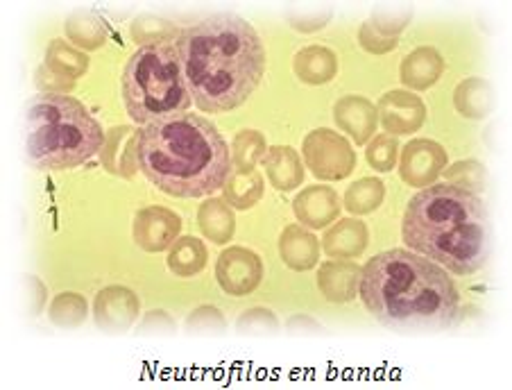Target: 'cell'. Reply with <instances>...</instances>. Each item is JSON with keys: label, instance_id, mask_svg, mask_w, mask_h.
<instances>
[{"label": "cell", "instance_id": "cell-1", "mask_svg": "<svg viewBox=\"0 0 512 390\" xmlns=\"http://www.w3.org/2000/svg\"><path fill=\"white\" fill-rule=\"evenodd\" d=\"M186 87L202 112L223 114L241 107L266 71V48L250 23L216 14L179 32Z\"/></svg>", "mask_w": 512, "mask_h": 390}, {"label": "cell", "instance_id": "cell-2", "mask_svg": "<svg viewBox=\"0 0 512 390\" xmlns=\"http://www.w3.org/2000/svg\"><path fill=\"white\" fill-rule=\"evenodd\" d=\"M358 291L379 325L395 332H445L458 320L460 295L454 279L420 254H377L365 264Z\"/></svg>", "mask_w": 512, "mask_h": 390}, {"label": "cell", "instance_id": "cell-3", "mask_svg": "<svg viewBox=\"0 0 512 390\" xmlns=\"http://www.w3.org/2000/svg\"><path fill=\"white\" fill-rule=\"evenodd\" d=\"M139 168L173 198H202L225 186L229 148L216 125L195 114H177L141 127Z\"/></svg>", "mask_w": 512, "mask_h": 390}, {"label": "cell", "instance_id": "cell-4", "mask_svg": "<svg viewBox=\"0 0 512 390\" xmlns=\"http://www.w3.org/2000/svg\"><path fill=\"white\" fill-rule=\"evenodd\" d=\"M404 241L456 275H474L492 252L488 209L476 193L454 184H431L408 202Z\"/></svg>", "mask_w": 512, "mask_h": 390}, {"label": "cell", "instance_id": "cell-5", "mask_svg": "<svg viewBox=\"0 0 512 390\" xmlns=\"http://www.w3.org/2000/svg\"><path fill=\"white\" fill-rule=\"evenodd\" d=\"M105 146V134L80 100L62 93L32 98L25 114V152L39 171L87 164Z\"/></svg>", "mask_w": 512, "mask_h": 390}, {"label": "cell", "instance_id": "cell-6", "mask_svg": "<svg viewBox=\"0 0 512 390\" xmlns=\"http://www.w3.org/2000/svg\"><path fill=\"white\" fill-rule=\"evenodd\" d=\"M177 44L148 41L127 59L123 71L125 112L141 127L182 114L191 105Z\"/></svg>", "mask_w": 512, "mask_h": 390}, {"label": "cell", "instance_id": "cell-7", "mask_svg": "<svg viewBox=\"0 0 512 390\" xmlns=\"http://www.w3.org/2000/svg\"><path fill=\"white\" fill-rule=\"evenodd\" d=\"M302 152L306 166L320 180H345L356 166V155L347 139L334 130H327V127L306 134Z\"/></svg>", "mask_w": 512, "mask_h": 390}, {"label": "cell", "instance_id": "cell-8", "mask_svg": "<svg viewBox=\"0 0 512 390\" xmlns=\"http://www.w3.org/2000/svg\"><path fill=\"white\" fill-rule=\"evenodd\" d=\"M447 166V152L440 143L431 139H415L408 141L406 148L401 150L399 159V175L408 186L415 189H426Z\"/></svg>", "mask_w": 512, "mask_h": 390}, {"label": "cell", "instance_id": "cell-9", "mask_svg": "<svg viewBox=\"0 0 512 390\" xmlns=\"http://www.w3.org/2000/svg\"><path fill=\"white\" fill-rule=\"evenodd\" d=\"M216 279L229 295H250L263 279V261L247 248H227L218 257Z\"/></svg>", "mask_w": 512, "mask_h": 390}, {"label": "cell", "instance_id": "cell-10", "mask_svg": "<svg viewBox=\"0 0 512 390\" xmlns=\"http://www.w3.org/2000/svg\"><path fill=\"white\" fill-rule=\"evenodd\" d=\"M93 318L102 332H127L139 318V298L125 286L102 288L93 302Z\"/></svg>", "mask_w": 512, "mask_h": 390}, {"label": "cell", "instance_id": "cell-11", "mask_svg": "<svg viewBox=\"0 0 512 390\" xmlns=\"http://www.w3.org/2000/svg\"><path fill=\"white\" fill-rule=\"evenodd\" d=\"M182 232V218L166 207H145L134 218V241L145 252H164Z\"/></svg>", "mask_w": 512, "mask_h": 390}, {"label": "cell", "instance_id": "cell-12", "mask_svg": "<svg viewBox=\"0 0 512 390\" xmlns=\"http://www.w3.org/2000/svg\"><path fill=\"white\" fill-rule=\"evenodd\" d=\"M383 130L390 134H413L426 121V105L411 91H390L381 96L377 105Z\"/></svg>", "mask_w": 512, "mask_h": 390}, {"label": "cell", "instance_id": "cell-13", "mask_svg": "<svg viewBox=\"0 0 512 390\" xmlns=\"http://www.w3.org/2000/svg\"><path fill=\"white\" fill-rule=\"evenodd\" d=\"M295 216L311 230H324L340 216V198L334 189L315 184L304 189L293 202Z\"/></svg>", "mask_w": 512, "mask_h": 390}, {"label": "cell", "instance_id": "cell-14", "mask_svg": "<svg viewBox=\"0 0 512 390\" xmlns=\"http://www.w3.org/2000/svg\"><path fill=\"white\" fill-rule=\"evenodd\" d=\"M100 152L107 173L132 180L139 171V132H130V127H114Z\"/></svg>", "mask_w": 512, "mask_h": 390}, {"label": "cell", "instance_id": "cell-15", "mask_svg": "<svg viewBox=\"0 0 512 390\" xmlns=\"http://www.w3.org/2000/svg\"><path fill=\"white\" fill-rule=\"evenodd\" d=\"M334 118L338 127L347 132L358 146H365L379 125V114L368 98L345 96L334 107Z\"/></svg>", "mask_w": 512, "mask_h": 390}, {"label": "cell", "instance_id": "cell-16", "mask_svg": "<svg viewBox=\"0 0 512 390\" xmlns=\"http://www.w3.org/2000/svg\"><path fill=\"white\" fill-rule=\"evenodd\" d=\"M363 268L349 261H327L320 266L318 273V286L324 298L334 304L352 302L358 293V284H361Z\"/></svg>", "mask_w": 512, "mask_h": 390}, {"label": "cell", "instance_id": "cell-17", "mask_svg": "<svg viewBox=\"0 0 512 390\" xmlns=\"http://www.w3.org/2000/svg\"><path fill=\"white\" fill-rule=\"evenodd\" d=\"M442 73H445V59H442L438 50L426 46L413 50V53L401 62L399 78L404 87L424 91L431 89L433 84L442 78Z\"/></svg>", "mask_w": 512, "mask_h": 390}, {"label": "cell", "instance_id": "cell-18", "mask_svg": "<svg viewBox=\"0 0 512 390\" xmlns=\"http://www.w3.org/2000/svg\"><path fill=\"white\" fill-rule=\"evenodd\" d=\"M368 227L363 220L358 218H345L338 225L331 227L329 232H324V252L334 259H354L361 257L368 248Z\"/></svg>", "mask_w": 512, "mask_h": 390}, {"label": "cell", "instance_id": "cell-19", "mask_svg": "<svg viewBox=\"0 0 512 390\" xmlns=\"http://www.w3.org/2000/svg\"><path fill=\"white\" fill-rule=\"evenodd\" d=\"M279 254L288 268L297 270V273H304V270H311L318 264L320 243L311 232H306L304 227L288 225L286 230L281 232Z\"/></svg>", "mask_w": 512, "mask_h": 390}, {"label": "cell", "instance_id": "cell-20", "mask_svg": "<svg viewBox=\"0 0 512 390\" xmlns=\"http://www.w3.org/2000/svg\"><path fill=\"white\" fill-rule=\"evenodd\" d=\"M263 168L270 182L279 191H293L304 180V166L300 155L288 146H275L263 155Z\"/></svg>", "mask_w": 512, "mask_h": 390}, {"label": "cell", "instance_id": "cell-21", "mask_svg": "<svg viewBox=\"0 0 512 390\" xmlns=\"http://www.w3.org/2000/svg\"><path fill=\"white\" fill-rule=\"evenodd\" d=\"M293 69L297 78L304 84L318 87V84L334 80V75L338 71V59L334 55V50L324 46H306L295 55Z\"/></svg>", "mask_w": 512, "mask_h": 390}, {"label": "cell", "instance_id": "cell-22", "mask_svg": "<svg viewBox=\"0 0 512 390\" xmlns=\"http://www.w3.org/2000/svg\"><path fill=\"white\" fill-rule=\"evenodd\" d=\"M454 105L465 118L481 121L494 109V89L488 80L467 78L456 87Z\"/></svg>", "mask_w": 512, "mask_h": 390}, {"label": "cell", "instance_id": "cell-23", "mask_svg": "<svg viewBox=\"0 0 512 390\" xmlns=\"http://www.w3.org/2000/svg\"><path fill=\"white\" fill-rule=\"evenodd\" d=\"M198 225L202 234L213 243H227L236 232V216L225 200L209 198L198 209Z\"/></svg>", "mask_w": 512, "mask_h": 390}, {"label": "cell", "instance_id": "cell-24", "mask_svg": "<svg viewBox=\"0 0 512 390\" xmlns=\"http://www.w3.org/2000/svg\"><path fill=\"white\" fill-rule=\"evenodd\" d=\"M209 252L204 248V243L195 236H182L168 252V268L179 277H193L198 275L207 266Z\"/></svg>", "mask_w": 512, "mask_h": 390}, {"label": "cell", "instance_id": "cell-25", "mask_svg": "<svg viewBox=\"0 0 512 390\" xmlns=\"http://www.w3.org/2000/svg\"><path fill=\"white\" fill-rule=\"evenodd\" d=\"M46 69L66 80H78L89 69V57L66 44L62 39L50 41L46 50Z\"/></svg>", "mask_w": 512, "mask_h": 390}, {"label": "cell", "instance_id": "cell-26", "mask_svg": "<svg viewBox=\"0 0 512 390\" xmlns=\"http://www.w3.org/2000/svg\"><path fill=\"white\" fill-rule=\"evenodd\" d=\"M383 198H386V186L379 177H365V180H358L347 189L345 209L356 216L372 214L383 205Z\"/></svg>", "mask_w": 512, "mask_h": 390}, {"label": "cell", "instance_id": "cell-27", "mask_svg": "<svg viewBox=\"0 0 512 390\" xmlns=\"http://www.w3.org/2000/svg\"><path fill=\"white\" fill-rule=\"evenodd\" d=\"M225 200L236 209H252L263 198V177L259 173H232L223 186Z\"/></svg>", "mask_w": 512, "mask_h": 390}, {"label": "cell", "instance_id": "cell-28", "mask_svg": "<svg viewBox=\"0 0 512 390\" xmlns=\"http://www.w3.org/2000/svg\"><path fill=\"white\" fill-rule=\"evenodd\" d=\"M266 137L256 130H243L234 139V168L236 173H254V168L266 155Z\"/></svg>", "mask_w": 512, "mask_h": 390}, {"label": "cell", "instance_id": "cell-29", "mask_svg": "<svg viewBox=\"0 0 512 390\" xmlns=\"http://www.w3.org/2000/svg\"><path fill=\"white\" fill-rule=\"evenodd\" d=\"M89 316V304L80 293H59L50 304V322L57 327L73 329L80 327Z\"/></svg>", "mask_w": 512, "mask_h": 390}, {"label": "cell", "instance_id": "cell-30", "mask_svg": "<svg viewBox=\"0 0 512 390\" xmlns=\"http://www.w3.org/2000/svg\"><path fill=\"white\" fill-rule=\"evenodd\" d=\"M66 35L75 46L84 50H96L105 44V28L98 23L96 16L91 12H78L68 16L66 21Z\"/></svg>", "mask_w": 512, "mask_h": 390}, {"label": "cell", "instance_id": "cell-31", "mask_svg": "<svg viewBox=\"0 0 512 390\" xmlns=\"http://www.w3.org/2000/svg\"><path fill=\"white\" fill-rule=\"evenodd\" d=\"M445 177L449 180V184H454L458 189L469 191V193L479 195L485 189V168L474 159L458 161V164L447 168Z\"/></svg>", "mask_w": 512, "mask_h": 390}, {"label": "cell", "instance_id": "cell-32", "mask_svg": "<svg viewBox=\"0 0 512 390\" xmlns=\"http://www.w3.org/2000/svg\"><path fill=\"white\" fill-rule=\"evenodd\" d=\"M411 14L413 10L408 5H383V7H374L370 23L390 37H399L408 25V21H411Z\"/></svg>", "mask_w": 512, "mask_h": 390}, {"label": "cell", "instance_id": "cell-33", "mask_svg": "<svg viewBox=\"0 0 512 390\" xmlns=\"http://www.w3.org/2000/svg\"><path fill=\"white\" fill-rule=\"evenodd\" d=\"M397 155H399L397 139L386 137V134H379V137L368 141V150H365L368 164L379 173H390L392 168L397 166Z\"/></svg>", "mask_w": 512, "mask_h": 390}, {"label": "cell", "instance_id": "cell-34", "mask_svg": "<svg viewBox=\"0 0 512 390\" xmlns=\"http://www.w3.org/2000/svg\"><path fill=\"white\" fill-rule=\"evenodd\" d=\"M288 21L300 32H315L324 28L331 21V7L327 5H300V10L293 7L288 14Z\"/></svg>", "mask_w": 512, "mask_h": 390}, {"label": "cell", "instance_id": "cell-35", "mask_svg": "<svg viewBox=\"0 0 512 390\" xmlns=\"http://www.w3.org/2000/svg\"><path fill=\"white\" fill-rule=\"evenodd\" d=\"M277 325V316L268 309H250L245 311L241 318L236 322V329L243 334H268L275 332Z\"/></svg>", "mask_w": 512, "mask_h": 390}, {"label": "cell", "instance_id": "cell-36", "mask_svg": "<svg viewBox=\"0 0 512 390\" xmlns=\"http://www.w3.org/2000/svg\"><path fill=\"white\" fill-rule=\"evenodd\" d=\"M358 41H361V46L368 50L372 55H386L390 50H395L399 44V37H390L386 32H381L374 28V25L368 21L361 25V30H358Z\"/></svg>", "mask_w": 512, "mask_h": 390}, {"label": "cell", "instance_id": "cell-37", "mask_svg": "<svg viewBox=\"0 0 512 390\" xmlns=\"http://www.w3.org/2000/svg\"><path fill=\"white\" fill-rule=\"evenodd\" d=\"M186 329L195 334H207V332H223L225 329V316L213 307H200L195 309L189 320H186Z\"/></svg>", "mask_w": 512, "mask_h": 390}, {"label": "cell", "instance_id": "cell-38", "mask_svg": "<svg viewBox=\"0 0 512 390\" xmlns=\"http://www.w3.org/2000/svg\"><path fill=\"white\" fill-rule=\"evenodd\" d=\"M141 332L145 334V332H155V329H159V332H173L175 329V320L168 316V313H164V311H152V313H148V316L143 318V325L139 327Z\"/></svg>", "mask_w": 512, "mask_h": 390}, {"label": "cell", "instance_id": "cell-39", "mask_svg": "<svg viewBox=\"0 0 512 390\" xmlns=\"http://www.w3.org/2000/svg\"><path fill=\"white\" fill-rule=\"evenodd\" d=\"M28 279H30L32 288H34V295H32V300H30L32 313H39L41 309H44V302H46V286L37 277H28Z\"/></svg>", "mask_w": 512, "mask_h": 390}]
</instances>
